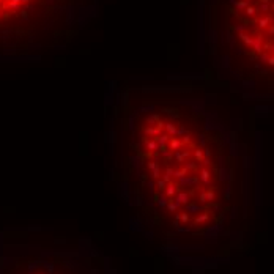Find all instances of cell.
Wrapping results in <instances>:
<instances>
[{
  "mask_svg": "<svg viewBox=\"0 0 274 274\" xmlns=\"http://www.w3.org/2000/svg\"><path fill=\"white\" fill-rule=\"evenodd\" d=\"M126 134V162L153 202L173 214L203 213L224 162L205 117L183 101H153L131 112Z\"/></svg>",
  "mask_w": 274,
  "mask_h": 274,
  "instance_id": "6da1fadb",
  "label": "cell"
}]
</instances>
